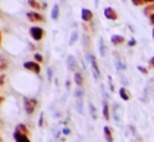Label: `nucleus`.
I'll list each match as a JSON object with an SVG mask.
<instances>
[{
  "label": "nucleus",
  "instance_id": "f257e3e1",
  "mask_svg": "<svg viewBox=\"0 0 154 142\" xmlns=\"http://www.w3.org/2000/svg\"><path fill=\"white\" fill-rule=\"evenodd\" d=\"M37 106H38V101H37V98H29V97H25L24 107H25V111H26V114H32V113L35 111Z\"/></svg>",
  "mask_w": 154,
  "mask_h": 142
},
{
  "label": "nucleus",
  "instance_id": "f03ea898",
  "mask_svg": "<svg viewBox=\"0 0 154 142\" xmlns=\"http://www.w3.org/2000/svg\"><path fill=\"white\" fill-rule=\"evenodd\" d=\"M29 34L31 37L35 40V41H40L43 35H44V31H43V28H40V26H32L31 29H29Z\"/></svg>",
  "mask_w": 154,
  "mask_h": 142
},
{
  "label": "nucleus",
  "instance_id": "7ed1b4c3",
  "mask_svg": "<svg viewBox=\"0 0 154 142\" xmlns=\"http://www.w3.org/2000/svg\"><path fill=\"white\" fill-rule=\"evenodd\" d=\"M87 59L90 60V63H91V68H93V75H94L95 79H98L100 78V71H98V66H97V62H95V57L93 54H88L87 56Z\"/></svg>",
  "mask_w": 154,
  "mask_h": 142
},
{
  "label": "nucleus",
  "instance_id": "20e7f679",
  "mask_svg": "<svg viewBox=\"0 0 154 142\" xmlns=\"http://www.w3.org/2000/svg\"><path fill=\"white\" fill-rule=\"evenodd\" d=\"M24 68L28 69V71H32L34 73H40V65L35 63V62H25Z\"/></svg>",
  "mask_w": 154,
  "mask_h": 142
},
{
  "label": "nucleus",
  "instance_id": "39448f33",
  "mask_svg": "<svg viewBox=\"0 0 154 142\" xmlns=\"http://www.w3.org/2000/svg\"><path fill=\"white\" fill-rule=\"evenodd\" d=\"M26 16H28V19H31L32 22H41V21H44V16H41L40 13H37V12L26 13Z\"/></svg>",
  "mask_w": 154,
  "mask_h": 142
},
{
  "label": "nucleus",
  "instance_id": "423d86ee",
  "mask_svg": "<svg viewBox=\"0 0 154 142\" xmlns=\"http://www.w3.org/2000/svg\"><path fill=\"white\" fill-rule=\"evenodd\" d=\"M13 138H15L16 142H31V139L28 138V135H22L19 132H15L13 133Z\"/></svg>",
  "mask_w": 154,
  "mask_h": 142
},
{
  "label": "nucleus",
  "instance_id": "0eeeda50",
  "mask_svg": "<svg viewBox=\"0 0 154 142\" xmlns=\"http://www.w3.org/2000/svg\"><path fill=\"white\" fill-rule=\"evenodd\" d=\"M81 13H82V15H81L82 21H87V22H88V21L93 19V12H91L90 9H82V12Z\"/></svg>",
  "mask_w": 154,
  "mask_h": 142
},
{
  "label": "nucleus",
  "instance_id": "6e6552de",
  "mask_svg": "<svg viewBox=\"0 0 154 142\" xmlns=\"http://www.w3.org/2000/svg\"><path fill=\"white\" fill-rule=\"evenodd\" d=\"M15 132H19V133H22V135H29V130H28V128H26V125H24V123L16 125Z\"/></svg>",
  "mask_w": 154,
  "mask_h": 142
},
{
  "label": "nucleus",
  "instance_id": "1a4fd4ad",
  "mask_svg": "<svg viewBox=\"0 0 154 142\" xmlns=\"http://www.w3.org/2000/svg\"><path fill=\"white\" fill-rule=\"evenodd\" d=\"M73 79H75V83L78 85V88H81V86L84 85V76H82V73L76 72V73H75V76H73Z\"/></svg>",
  "mask_w": 154,
  "mask_h": 142
},
{
  "label": "nucleus",
  "instance_id": "9d476101",
  "mask_svg": "<svg viewBox=\"0 0 154 142\" xmlns=\"http://www.w3.org/2000/svg\"><path fill=\"white\" fill-rule=\"evenodd\" d=\"M75 68H76V60L73 56H69L68 57V69L69 71H75Z\"/></svg>",
  "mask_w": 154,
  "mask_h": 142
},
{
  "label": "nucleus",
  "instance_id": "9b49d317",
  "mask_svg": "<svg viewBox=\"0 0 154 142\" xmlns=\"http://www.w3.org/2000/svg\"><path fill=\"white\" fill-rule=\"evenodd\" d=\"M103 132H104L106 141H107V142H113V136H112V130H110V128H109V126H104Z\"/></svg>",
  "mask_w": 154,
  "mask_h": 142
},
{
  "label": "nucleus",
  "instance_id": "f8f14e48",
  "mask_svg": "<svg viewBox=\"0 0 154 142\" xmlns=\"http://www.w3.org/2000/svg\"><path fill=\"white\" fill-rule=\"evenodd\" d=\"M104 15H106L109 19H116V12L113 9H110V8H107L106 11H104Z\"/></svg>",
  "mask_w": 154,
  "mask_h": 142
},
{
  "label": "nucleus",
  "instance_id": "ddd939ff",
  "mask_svg": "<svg viewBox=\"0 0 154 142\" xmlns=\"http://www.w3.org/2000/svg\"><path fill=\"white\" fill-rule=\"evenodd\" d=\"M84 98H78L76 100V110L79 111V114H84Z\"/></svg>",
  "mask_w": 154,
  "mask_h": 142
},
{
  "label": "nucleus",
  "instance_id": "4468645a",
  "mask_svg": "<svg viewBox=\"0 0 154 142\" xmlns=\"http://www.w3.org/2000/svg\"><path fill=\"white\" fill-rule=\"evenodd\" d=\"M103 114H104V119H106V120L110 119V114H109V104H107L106 100L103 101Z\"/></svg>",
  "mask_w": 154,
  "mask_h": 142
},
{
  "label": "nucleus",
  "instance_id": "2eb2a0df",
  "mask_svg": "<svg viewBox=\"0 0 154 142\" xmlns=\"http://www.w3.org/2000/svg\"><path fill=\"white\" fill-rule=\"evenodd\" d=\"M57 18H59V6L54 5L51 9V19H57Z\"/></svg>",
  "mask_w": 154,
  "mask_h": 142
},
{
  "label": "nucleus",
  "instance_id": "dca6fc26",
  "mask_svg": "<svg viewBox=\"0 0 154 142\" xmlns=\"http://www.w3.org/2000/svg\"><path fill=\"white\" fill-rule=\"evenodd\" d=\"M90 113H91V117L95 120L97 119V110H95L94 104H90Z\"/></svg>",
  "mask_w": 154,
  "mask_h": 142
},
{
  "label": "nucleus",
  "instance_id": "f3484780",
  "mask_svg": "<svg viewBox=\"0 0 154 142\" xmlns=\"http://www.w3.org/2000/svg\"><path fill=\"white\" fill-rule=\"evenodd\" d=\"M120 97H122V100H129V94H128V91L125 88L120 89Z\"/></svg>",
  "mask_w": 154,
  "mask_h": 142
},
{
  "label": "nucleus",
  "instance_id": "a211bd4d",
  "mask_svg": "<svg viewBox=\"0 0 154 142\" xmlns=\"http://www.w3.org/2000/svg\"><path fill=\"white\" fill-rule=\"evenodd\" d=\"M76 40H78V31H73V32H72V37H71V41H69V44H73Z\"/></svg>",
  "mask_w": 154,
  "mask_h": 142
},
{
  "label": "nucleus",
  "instance_id": "6ab92c4d",
  "mask_svg": "<svg viewBox=\"0 0 154 142\" xmlns=\"http://www.w3.org/2000/svg\"><path fill=\"white\" fill-rule=\"evenodd\" d=\"M112 41H113V43H116V44H118V43H122V37L115 35L113 38H112Z\"/></svg>",
  "mask_w": 154,
  "mask_h": 142
},
{
  "label": "nucleus",
  "instance_id": "aec40b11",
  "mask_svg": "<svg viewBox=\"0 0 154 142\" xmlns=\"http://www.w3.org/2000/svg\"><path fill=\"white\" fill-rule=\"evenodd\" d=\"M29 5H31V6H34L35 9H38V8H40V6L37 5V2H35V0H29Z\"/></svg>",
  "mask_w": 154,
  "mask_h": 142
},
{
  "label": "nucleus",
  "instance_id": "412c9836",
  "mask_svg": "<svg viewBox=\"0 0 154 142\" xmlns=\"http://www.w3.org/2000/svg\"><path fill=\"white\" fill-rule=\"evenodd\" d=\"M51 76H53V71H51V68H48V71H47V78H48V79H51Z\"/></svg>",
  "mask_w": 154,
  "mask_h": 142
},
{
  "label": "nucleus",
  "instance_id": "4be33fe9",
  "mask_svg": "<svg viewBox=\"0 0 154 142\" xmlns=\"http://www.w3.org/2000/svg\"><path fill=\"white\" fill-rule=\"evenodd\" d=\"M62 132H63V135H69V133H71V129H69V128H63Z\"/></svg>",
  "mask_w": 154,
  "mask_h": 142
},
{
  "label": "nucleus",
  "instance_id": "5701e85b",
  "mask_svg": "<svg viewBox=\"0 0 154 142\" xmlns=\"http://www.w3.org/2000/svg\"><path fill=\"white\" fill-rule=\"evenodd\" d=\"M35 60H37V63L43 62V57H41V54H35Z\"/></svg>",
  "mask_w": 154,
  "mask_h": 142
},
{
  "label": "nucleus",
  "instance_id": "b1692460",
  "mask_svg": "<svg viewBox=\"0 0 154 142\" xmlns=\"http://www.w3.org/2000/svg\"><path fill=\"white\" fill-rule=\"evenodd\" d=\"M43 119H44V114L40 116V122H38V126H43Z\"/></svg>",
  "mask_w": 154,
  "mask_h": 142
},
{
  "label": "nucleus",
  "instance_id": "393cba45",
  "mask_svg": "<svg viewBox=\"0 0 154 142\" xmlns=\"http://www.w3.org/2000/svg\"><path fill=\"white\" fill-rule=\"evenodd\" d=\"M66 88H68V89L71 88V81H66Z\"/></svg>",
  "mask_w": 154,
  "mask_h": 142
},
{
  "label": "nucleus",
  "instance_id": "a878e982",
  "mask_svg": "<svg viewBox=\"0 0 154 142\" xmlns=\"http://www.w3.org/2000/svg\"><path fill=\"white\" fill-rule=\"evenodd\" d=\"M3 79H5V76L2 75V76H0V85H3Z\"/></svg>",
  "mask_w": 154,
  "mask_h": 142
},
{
  "label": "nucleus",
  "instance_id": "bb28decb",
  "mask_svg": "<svg viewBox=\"0 0 154 142\" xmlns=\"http://www.w3.org/2000/svg\"><path fill=\"white\" fill-rule=\"evenodd\" d=\"M2 101H3V98H2V97H0V104H2Z\"/></svg>",
  "mask_w": 154,
  "mask_h": 142
},
{
  "label": "nucleus",
  "instance_id": "cd10ccee",
  "mask_svg": "<svg viewBox=\"0 0 154 142\" xmlns=\"http://www.w3.org/2000/svg\"><path fill=\"white\" fill-rule=\"evenodd\" d=\"M78 142H82V141H81V139H78Z\"/></svg>",
  "mask_w": 154,
  "mask_h": 142
},
{
  "label": "nucleus",
  "instance_id": "c85d7f7f",
  "mask_svg": "<svg viewBox=\"0 0 154 142\" xmlns=\"http://www.w3.org/2000/svg\"><path fill=\"white\" fill-rule=\"evenodd\" d=\"M0 38H2V37H0Z\"/></svg>",
  "mask_w": 154,
  "mask_h": 142
}]
</instances>
